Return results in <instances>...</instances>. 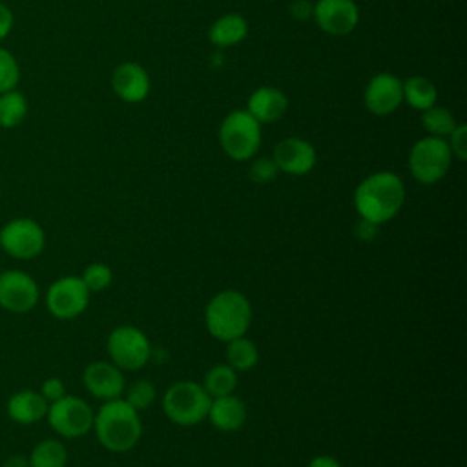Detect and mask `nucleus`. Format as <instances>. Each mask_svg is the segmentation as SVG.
<instances>
[{"label": "nucleus", "instance_id": "obj_1", "mask_svg": "<svg viewBox=\"0 0 467 467\" xmlns=\"http://www.w3.org/2000/svg\"><path fill=\"white\" fill-rule=\"evenodd\" d=\"M405 202V184L394 171L381 170L367 175L354 190V208L359 219L378 226L394 219Z\"/></svg>", "mask_w": 467, "mask_h": 467}, {"label": "nucleus", "instance_id": "obj_2", "mask_svg": "<svg viewBox=\"0 0 467 467\" xmlns=\"http://www.w3.org/2000/svg\"><path fill=\"white\" fill-rule=\"evenodd\" d=\"M99 443L109 452L131 451L142 436V421L139 410H135L124 398L102 401L93 418L91 429Z\"/></svg>", "mask_w": 467, "mask_h": 467}, {"label": "nucleus", "instance_id": "obj_3", "mask_svg": "<svg viewBox=\"0 0 467 467\" xmlns=\"http://www.w3.org/2000/svg\"><path fill=\"white\" fill-rule=\"evenodd\" d=\"M254 310L250 299L239 290L217 292L204 308V327L208 334L223 343L246 334L252 325Z\"/></svg>", "mask_w": 467, "mask_h": 467}, {"label": "nucleus", "instance_id": "obj_4", "mask_svg": "<svg viewBox=\"0 0 467 467\" xmlns=\"http://www.w3.org/2000/svg\"><path fill=\"white\" fill-rule=\"evenodd\" d=\"M212 398L201 383L182 379L171 383L162 396L166 418L179 427H193L206 420Z\"/></svg>", "mask_w": 467, "mask_h": 467}, {"label": "nucleus", "instance_id": "obj_5", "mask_svg": "<svg viewBox=\"0 0 467 467\" xmlns=\"http://www.w3.org/2000/svg\"><path fill=\"white\" fill-rule=\"evenodd\" d=\"M261 139V124L248 113V109L230 111L219 126V144L223 151L237 162L255 157Z\"/></svg>", "mask_w": 467, "mask_h": 467}, {"label": "nucleus", "instance_id": "obj_6", "mask_svg": "<svg viewBox=\"0 0 467 467\" xmlns=\"http://www.w3.org/2000/svg\"><path fill=\"white\" fill-rule=\"evenodd\" d=\"M452 164V153L445 139L440 137H421L409 151V171L420 184L440 182Z\"/></svg>", "mask_w": 467, "mask_h": 467}, {"label": "nucleus", "instance_id": "obj_7", "mask_svg": "<svg viewBox=\"0 0 467 467\" xmlns=\"http://www.w3.org/2000/svg\"><path fill=\"white\" fill-rule=\"evenodd\" d=\"M109 361L120 370H140L151 359L150 337L133 325L115 327L106 339Z\"/></svg>", "mask_w": 467, "mask_h": 467}, {"label": "nucleus", "instance_id": "obj_8", "mask_svg": "<svg viewBox=\"0 0 467 467\" xmlns=\"http://www.w3.org/2000/svg\"><path fill=\"white\" fill-rule=\"evenodd\" d=\"M95 410L91 405L78 396L66 394L60 400L49 403L46 420L49 427L60 436L67 440L82 438L93 429Z\"/></svg>", "mask_w": 467, "mask_h": 467}, {"label": "nucleus", "instance_id": "obj_9", "mask_svg": "<svg viewBox=\"0 0 467 467\" xmlns=\"http://www.w3.org/2000/svg\"><path fill=\"white\" fill-rule=\"evenodd\" d=\"M0 248L13 259L31 261L46 248V232L31 217H15L0 228Z\"/></svg>", "mask_w": 467, "mask_h": 467}, {"label": "nucleus", "instance_id": "obj_10", "mask_svg": "<svg viewBox=\"0 0 467 467\" xmlns=\"http://www.w3.org/2000/svg\"><path fill=\"white\" fill-rule=\"evenodd\" d=\"M91 292L86 288L80 275H62L55 279L44 296L47 312L60 321H69L84 314L89 305Z\"/></svg>", "mask_w": 467, "mask_h": 467}, {"label": "nucleus", "instance_id": "obj_11", "mask_svg": "<svg viewBox=\"0 0 467 467\" xmlns=\"http://www.w3.org/2000/svg\"><path fill=\"white\" fill-rule=\"evenodd\" d=\"M40 301V288L33 275L9 268L0 272V308L11 314H27Z\"/></svg>", "mask_w": 467, "mask_h": 467}, {"label": "nucleus", "instance_id": "obj_12", "mask_svg": "<svg viewBox=\"0 0 467 467\" xmlns=\"http://www.w3.org/2000/svg\"><path fill=\"white\" fill-rule=\"evenodd\" d=\"M316 26L332 36L352 33L359 22V9L354 0H317L312 4Z\"/></svg>", "mask_w": 467, "mask_h": 467}, {"label": "nucleus", "instance_id": "obj_13", "mask_svg": "<svg viewBox=\"0 0 467 467\" xmlns=\"http://www.w3.org/2000/svg\"><path fill=\"white\" fill-rule=\"evenodd\" d=\"M279 171L286 175H306L317 162V153L312 142L301 137H286L274 146L270 155Z\"/></svg>", "mask_w": 467, "mask_h": 467}, {"label": "nucleus", "instance_id": "obj_14", "mask_svg": "<svg viewBox=\"0 0 467 467\" xmlns=\"http://www.w3.org/2000/svg\"><path fill=\"white\" fill-rule=\"evenodd\" d=\"M365 108L376 117H387L394 113L403 102L401 78L392 73L374 75L363 91Z\"/></svg>", "mask_w": 467, "mask_h": 467}, {"label": "nucleus", "instance_id": "obj_15", "mask_svg": "<svg viewBox=\"0 0 467 467\" xmlns=\"http://www.w3.org/2000/svg\"><path fill=\"white\" fill-rule=\"evenodd\" d=\"M84 389L100 401L122 398L126 389L124 370L111 361H91L82 372Z\"/></svg>", "mask_w": 467, "mask_h": 467}, {"label": "nucleus", "instance_id": "obj_16", "mask_svg": "<svg viewBox=\"0 0 467 467\" xmlns=\"http://www.w3.org/2000/svg\"><path fill=\"white\" fill-rule=\"evenodd\" d=\"M150 75L137 62H122L111 73V89L124 102H140L150 93Z\"/></svg>", "mask_w": 467, "mask_h": 467}, {"label": "nucleus", "instance_id": "obj_17", "mask_svg": "<svg viewBox=\"0 0 467 467\" xmlns=\"http://www.w3.org/2000/svg\"><path fill=\"white\" fill-rule=\"evenodd\" d=\"M248 418V410L244 401L235 396H221V398H212L206 420L219 431V432H235L239 431Z\"/></svg>", "mask_w": 467, "mask_h": 467}, {"label": "nucleus", "instance_id": "obj_18", "mask_svg": "<svg viewBox=\"0 0 467 467\" xmlns=\"http://www.w3.org/2000/svg\"><path fill=\"white\" fill-rule=\"evenodd\" d=\"M49 403L40 396L38 390L22 389L7 398L5 410L11 421L18 425H33L46 420Z\"/></svg>", "mask_w": 467, "mask_h": 467}, {"label": "nucleus", "instance_id": "obj_19", "mask_svg": "<svg viewBox=\"0 0 467 467\" xmlns=\"http://www.w3.org/2000/svg\"><path fill=\"white\" fill-rule=\"evenodd\" d=\"M246 109L259 124H272L286 113L288 99L274 86H261L248 97Z\"/></svg>", "mask_w": 467, "mask_h": 467}, {"label": "nucleus", "instance_id": "obj_20", "mask_svg": "<svg viewBox=\"0 0 467 467\" xmlns=\"http://www.w3.org/2000/svg\"><path fill=\"white\" fill-rule=\"evenodd\" d=\"M248 35V22L239 13L219 16L208 29V38L217 47H232L241 44Z\"/></svg>", "mask_w": 467, "mask_h": 467}, {"label": "nucleus", "instance_id": "obj_21", "mask_svg": "<svg viewBox=\"0 0 467 467\" xmlns=\"http://www.w3.org/2000/svg\"><path fill=\"white\" fill-rule=\"evenodd\" d=\"M401 89H403V102H407L412 109L425 111L427 108L438 102V89L425 77L414 75V77H409L407 80H401Z\"/></svg>", "mask_w": 467, "mask_h": 467}, {"label": "nucleus", "instance_id": "obj_22", "mask_svg": "<svg viewBox=\"0 0 467 467\" xmlns=\"http://www.w3.org/2000/svg\"><path fill=\"white\" fill-rule=\"evenodd\" d=\"M29 467H66L67 449L57 438H44L27 454Z\"/></svg>", "mask_w": 467, "mask_h": 467}, {"label": "nucleus", "instance_id": "obj_23", "mask_svg": "<svg viewBox=\"0 0 467 467\" xmlns=\"http://www.w3.org/2000/svg\"><path fill=\"white\" fill-rule=\"evenodd\" d=\"M226 363L239 374V372H248L252 370L257 361H259V348L257 345L248 339L246 336L235 337L226 343Z\"/></svg>", "mask_w": 467, "mask_h": 467}, {"label": "nucleus", "instance_id": "obj_24", "mask_svg": "<svg viewBox=\"0 0 467 467\" xmlns=\"http://www.w3.org/2000/svg\"><path fill=\"white\" fill-rule=\"evenodd\" d=\"M201 385L210 398L234 394L237 387V372L228 363H217L208 368Z\"/></svg>", "mask_w": 467, "mask_h": 467}, {"label": "nucleus", "instance_id": "obj_25", "mask_svg": "<svg viewBox=\"0 0 467 467\" xmlns=\"http://www.w3.org/2000/svg\"><path fill=\"white\" fill-rule=\"evenodd\" d=\"M27 115V99L18 89L0 93V128L13 130Z\"/></svg>", "mask_w": 467, "mask_h": 467}, {"label": "nucleus", "instance_id": "obj_26", "mask_svg": "<svg viewBox=\"0 0 467 467\" xmlns=\"http://www.w3.org/2000/svg\"><path fill=\"white\" fill-rule=\"evenodd\" d=\"M421 126L425 128V131L431 137L445 139L458 126V122L451 109L434 104V106L427 108L425 111H421Z\"/></svg>", "mask_w": 467, "mask_h": 467}, {"label": "nucleus", "instance_id": "obj_27", "mask_svg": "<svg viewBox=\"0 0 467 467\" xmlns=\"http://www.w3.org/2000/svg\"><path fill=\"white\" fill-rule=\"evenodd\" d=\"M124 400L140 412L153 405L157 400V389L150 379H135L128 389H124Z\"/></svg>", "mask_w": 467, "mask_h": 467}, {"label": "nucleus", "instance_id": "obj_28", "mask_svg": "<svg viewBox=\"0 0 467 467\" xmlns=\"http://www.w3.org/2000/svg\"><path fill=\"white\" fill-rule=\"evenodd\" d=\"M80 279L84 281L86 288L91 294L93 292H102V290L109 288V285L113 283V270L106 263H89L82 270Z\"/></svg>", "mask_w": 467, "mask_h": 467}, {"label": "nucleus", "instance_id": "obj_29", "mask_svg": "<svg viewBox=\"0 0 467 467\" xmlns=\"http://www.w3.org/2000/svg\"><path fill=\"white\" fill-rule=\"evenodd\" d=\"M18 82H20L18 60L9 49L0 47V93L16 89Z\"/></svg>", "mask_w": 467, "mask_h": 467}, {"label": "nucleus", "instance_id": "obj_30", "mask_svg": "<svg viewBox=\"0 0 467 467\" xmlns=\"http://www.w3.org/2000/svg\"><path fill=\"white\" fill-rule=\"evenodd\" d=\"M279 170L274 162L272 157H257L248 170V177L255 182V184H268L277 177Z\"/></svg>", "mask_w": 467, "mask_h": 467}, {"label": "nucleus", "instance_id": "obj_31", "mask_svg": "<svg viewBox=\"0 0 467 467\" xmlns=\"http://www.w3.org/2000/svg\"><path fill=\"white\" fill-rule=\"evenodd\" d=\"M445 140L449 144V150H451L452 157H456L458 161L467 159V126L465 124H458L449 133V137Z\"/></svg>", "mask_w": 467, "mask_h": 467}, {"label": "nucleus", "instance_id": "obj_32", "mask_svg": "<svg viewBox=\"0 0 467 467\" xmlns=\"http://www.w3.org/2000/svg\"><path fill=\"white\" fill-rule=\"evenodd\" d=\"M38 392H40V396H42L47 403H53V401H57V400H60L62 396L67 394L64 381H62L60 378H57V376L46 378V379L42 381Z\"/></svg>", "mask_w": 467, "mask_h": 467}, {"label": "nucleus", "instance_id": "obj_33", "mask_svg": "<svg viewBox=\"0 0 467 467\" xmlns=\"http://www.w3.org/2000/svg\"><path fill=\"white\" fill-rule=\"evenodd\" d=\"M378 232H379V226L370 221H365V219H358L356 228H354V234L359 241H374Z\"/></svg>", "mask_w": 467, "mask_h": 467}, {"label": "nucleus", "instance_id": "obj_34", "mask_svg": "<svg viewBox=\"0 0 467 467\" xmlns=\"http://www.w3.org/2000/svg\"><path fill=\"white\" fill-rule=\"evenodd\" d=\"M15 26V16H13V11L0 2V40H4L11 29Z\"/></svg>", "mask_w": 467, "mask_h": 467}, {"label": "nucleus", "instance_id": "obj_35", "mask_svg": "<svg viewBox=\"0 0 467 467\" xmlns=\"http://www.w3.org/2000/svg\"><path fill=\"white\" fill-rule=\"evenodd\" d=\"M290 13H292V16H296L299 20H305V18L312 16V5L305 0H296L290 5Z\"/></svg>", "mask_w": 467, "mask_h": 467}, {"label": "nucleus", "instance_id": "obj_36", "mask_svg": "<svg viewBox=\"0 0 467 467\" xmlns=\"http://www.w3.org/2000/svg\"><path fill=\"white\" fill-rule=\"evenodd\" d=\"M306 467H341V463L332 454H317L308 462Z\"/></svg>", "mask_w": 467, "mask_h": 467}, {"label": "nucleus", "instance_id": "obj_37", "mask_svg": "<svg viewBox=\"0 0 467 467\" xmlns=\"http://www.w3.org/2000/svg\"><path fill=\"white\" fill-rule=\"evenodd\" d=\"M2 467H29L27 456H24V454H11V456H7L4 460Z\"/></svg>", "mask_w": 467, "mask_h": 467}]
</instances>
